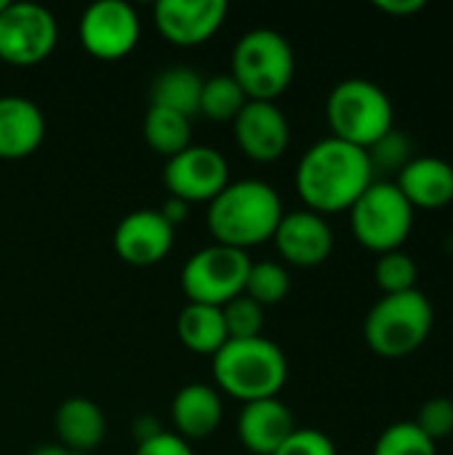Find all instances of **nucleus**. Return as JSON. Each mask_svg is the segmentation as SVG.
Wrapping results in <instances>:
<instances>
[{"label": "nucleus", "instance_id": "nucleus-1", "mask_svg": "<svg viewBox=\"0 0 453 455\" xmlns=\"http://www.w3.org/2000/svg\"><path fill=\"white\" fill-rule=\"evenodd\" d=\"M366 149L326 136L315 141L296 165V192L307 211L326 216L350 211L376 181Z\"/></svg>", "mask_w": 453, "mask_h": 455}, {"label": "nucleus", "instance_id": "nucleus-2", "mask_svg": "<svg viewBox=\"0 0 453 455\" xmlns=\"http://www.w3.org/2000/svg\"><path fill=\"white\" fill-rule=\"evenodd\" d=\"M283 213V200L267 181L243 179L230 181L208 203L206 227L214 243L246 251L272 240Z\"/></svg>", "mask_w": 453, "mask_h": 455}, {"label": "nucleus", "instance_id": "nucleus-3", "mask_svg": "<svg viewBox=\"0 0 453 455\" xmlns=\"http://www.w3.org/2000/svg\"><path fill=\"white\" fill-rule=\"evenodd\" d=\"M211 371L216 387L246 405L280 395L288 379V360L275 341L256 336L227 341L214 355Z\"/></svg>", "mask_w": 453, "mask_h": 455}, {"label": "nucleus", "instance_id": "nucleus-4", "mask_svg": "<svg viewBox=\"0 0 453 455\" xmlns=\"http://www.w3.org/2000/svg\"><path fill=\"white\" fill-rule=\"evenodd\" d=\"M331 136L371 149L395 131V107L382 85L366 77H347L334 85L326 101Z\"/></svg>", "mask_w": 453, "mask_h": 455}, {"label": "nucleus", "instance_id": "nucleus-5", "mask_svg": "<svg viewBox=\"0 0 453 455\" xmlns=\"http://www.w3.org/2000/svg\"><path fill=\"white\" fill-rule=\"evenodd\" d=\"M435 309L417 288L398 296H382L366 315L363 336L371 352L387 360L414 355L433 333Z\"/></svg>", "mask_w": 453, "mask_h": 455}, {"label": "nucleus", "instance_id": "nucleus-6", "mask_svg": "<svg viewBox=\"0 0 453 455\" xmlns=\"http://www.w3.org/2000/svg\"><path fill=\"white\" fill-rule=\"evenodd\" d=\"M294 48L275 29L246 32L232 51V77L248 101H275L294 80Z\"/></svg>", "mask_w": 453, "mask_h": 455}, {"label": "nucleus", "instance_id": "nucleus-7", "mask_svg": "<svg viewBox=\"0 0 453 455\" xmlns=\"http://www.w3.org/2000/svg\"><path fill=\"white\" fill-rule=\"evenodd\" d=\"M350 227L355 240L374 251H400L414 227V208L395 181H374L350 208Z\"/></svg>", "mask_w": 453, "mask_h": 455}, {"label": "nucleus", "instance_id": "nucleus-8", "mask_svg": "<svg viewBox=\"0 0 453 455\" xmlns=\"http://www.w3.org/2000/svg\"><path fill=\"white\" fill-rule=\"evenodd\" d=\"M251 259L246 251L227 245H208L187 259L182 269V291L190 304L224 307L246 288Z\"/></svg>", "mask_w": 453, "mask_h": 455}, {"label": "nucleus", "instance_id": "nucleus-9", "mask_svg": "<svg viewBox=\"0 0 453 455\" xmlns=\"http://www.w3.org/2000/svg\"><path fill=\"white\" fill-rule=\"evenodd\" d=\"M59 40L56 19L37 3H8L0 13V61L35 67L51 56Z\"/></svg>", "mask_w": 453, "mask_h": 455}, {"label": "nucleus", "instance_id": "nucleus-10", "mask_svg": "<svg viewBox=\"0 0 453 455\" xmlns=\"http://www.w3.org/2000/svg\"><path fill=\"white\" fill-rule=\"evenodd\" d=\"M142 35L139 13L123 0H99L88 5L77 24L80 45L101 61L128 56Z\"/></svg>", "mask_w": 453, "mask_h": 455}, {"label": "nucleus", "instance_id": "nucleus-11", "mask_svg": "<svg viewBox=\"0 0 453 455\" xmlns=\"http://www.w3.org/2000/svg\"><path fill=\"white\" fill-rule=\"evenodd\" d=\"M163 184L171 197L187 205L211 203L230 184V168L216 149L203 144H190L184 152L166 160Z\"/></svg>", "mask_w": 453, "mask_h": 455}, {"label": "nucleus", "instance_id": "nucleus-12", "mask_svg": "<svg viewBox=\"0 0 453 455\" xmlns=\"http://www.w3.org/2000/svg\"><path fill=\"white\" fill-rule=\"evenodd\" d=\"M227 11L224 0H160L155 5V27L171 45L192 48L219 32Z\"/></svg>", "mask_w": 453, "mask_h": 455}, {"label": "nucleus", "instance_id": "nucleus-13", "mask_svg": "<svg viewBox=\"0 0 453 455\" xmlns=\"http://www.w3.org/2000/svg\"><path fill=\"white\" fill-rule=\"evenodd\" d=\"M232 136L240 152L256 163H272L286 155L291 128L275 101H248L232 120Z\"/></svg>", "mask_w": 453, "mask_h": 455}, {"label": "nucleus", "instance_id": "nucleus-14", "mask_svg": "<svg viewBox=\"0 0 453 455\" xmlns=\"http://www.w3.org/2000/svg\"><path fill=\"white\" fill-rule=\"evenodd\" d=\"M115 253L131 267H152L163 261L174 248V227L160 216V211H133L128 213L115 235Z\"/></svg>", "mask_w": 453, "mask_h": 455}, {"label": "nucleus", "instance_id": "nucleus-15", "mask_svg": "<svg viewBox=\"0 0 453 455\" xmlns=\"http://www.w3.org/2000/svg\"><path fill=\"white\" fill-rule=\"evenodd\" d=\"M272 240L283 261L294 267H318L334 251V232L328 221L307 208L283 213Z\"/></svg>", "mask_w": 453, "mask_h": 455}, {"label": "nucleus", "instance_id": "nucleus-16", "mask_svg": "<svg viewBox=\"0 0 453 455\" xmlns=\"http://www.w3.org/2000/svg\"><path fill=\"white\" fill-rule=\"evenodd\" d=\"M294 432V413L278 397L246 403L238 416V437L254 455H272Z\"/></svg>", "mask_w": 453, "mask_h": 455}, {"label": "nucleus", "instance_id": "nucleus-17", "mask_svg": "<svg viewBox=\"0 0 453 455\" xmlns=\"http://www.w3.org/2000/svg\"><path fill=\"white\" fill-rule=\"evenodd\" d=\"M398 189L403 192V197L411 203V208H422V211H435V208H446L453 200V165L433 157V155H422V157H411L400 171H398Z\"/></svg>", "mask_w": 453, "mask_h": 455}, {"label": "nucleus", "instance_id": "nucleus-18", "mask_svg": "<svg viewBox=\"0 0 453 455\" xmlns=\"http://www.w3.org/2000/svg\"><path fill=\"white\" fill-rule=\"evenodd\" d=\"M45 139L40 107L24 96H0V160L29 157Z\"/></svg>", "mask_w": 453, "mask_h": 455}, {"label": "nucleus", "instance_id": "nucleus-19", "mask_svg": "<svg viewBox=\"0 0 453 455\" xmlns=\"http://www.w3.org/2000/svg\"><path fill=\"white\" fill-rule=\"evenodd\" d=\"M222 397L208 384H187L171 403V419L182 440H203L222 424Z\"/></svg>", "mask_w": 453, "mask_h": 455}, {"label": "nucleus", "instance_id": "nucleus-20", "mask_svg": "<svg viewBox=\"0 0 453 455\" xmlns=\"http://www.w3.org/2000/svg\"><path fill=\"white\" fill-rule=\"evenodd\" d=\"M59 445L75 453L91 455L107 435V421L101 408L88 397H69L56 408L53 416Z\"/></svg>", "mask_w": 453, "mask_h": 455}, {"label": "nucleus", "instance_id": "nucleus-21", "mask_svg": "<svg viewBox=\"0 0 453 455\" xmlns=\"http://www.w3.org/2000/svg\"><path fill=\"white\" fill-rule=\"evenodd\" d=\"M176 333L179 341L195 352V355H216L227 341V328L222 317V307H208V304H190L179 312L176 320Z\"/></svg>", "mask_w": 453, "mask_h": 455}, {"label": "nucleus", "instance_id": "nucleus-22", "mask_svg": "<svg viewBox=\"0 0 453 455\" xmlns=\"http://www.w3.org/2000/svg\"><path fill=\"white\" fill-rule=\"evenodd\" d=\"M203 80L206 77H200L195 69H187V67L163 69L150 85V107L171 109L192 120L200 112Z\"/></svg>", "mask_w": 453, "mask_h": 455}, {"label": "nucleus", "instance_id": "nucleus-23", "mask_svg": "<svg viewBox=\"0 0 453 455\" xmlns=\"http://www.w3.org/2000/svg\"><path fill=\"white\" fill-rule=\"evenodd\" d=\"M142 133H144V141L150 144V149H155L166 160L184 152L192 144L190 117H184L179 112H171V109H160V107L147 109Z\"/></svg>", "mask_w": 453, "mask_h": 455}, {"label": "nucleus", "instance_id": "nucleus-24", "mask_svg": "<svg viewBox=\"0 0 453 455\" xmlns=\"http://www.w3.org/2000/svg\"><path fill=\"white\" fill-rule=\"evenodd\" d=\"M248 104L243 88L235 83L232 75H216L203 80V91H200V112L208 120H219V123H232L240 109Z\"/></svg>", "mask_w": 453, "mask_h": 455}, {"label": "nucleus", "instance_id": "nucleus-25", "mask_svg": "<svg viewBox=\"0 0 453 455\" xmlns=\"http://www.w3.org/2000/svg\"><path fill=\"white\" fill-rule=\"evenodd\" d=\"M288 291H291V277L283 264H278V261L254 264L251 261L243 296H248L259 307H272V304H280L288 296Z\"/></svg>", "mask_w": 453, "mask_h": 455}, {"label": "nucleus", "instance_id": "nucleus-26", "mask_svg": "<svg viewBox=\"0 0 453 455\" xmlns=\"http://www.w3.org/2000/svg\"><path fill=\"white\" fill-rule=\"evenodd\" d=\"M417 277H419V267L406 251H390V253H382L376 259L374 280L384 296L417 291Z\"/></svg>", "mask_w": 453, "mask_h": 455}, {"label": "nucleus", "instance_id": "nucleus-27", "mask_svg": "<svg viewBox=\"0 0 453 455\" xmlns=\"http://www.w3.org/2000/svg\"><path fill=\"white\" fill-rule=\"evenodd\" d=\"M374 455H438V448L419 432L414 421H398L379 435Z\"/></svg>", "mask_w": 453, "mask_h": 455}, {"label": "nucleus", "instance_id": "nucleus-28", "mask_svg": "<svg viewBox=\"0 0 453 455\" xmlns=\"http://www.w3.org/2000/svg\"><path fill=\"white\" fill-rule=\"evenodd\" d=\"M222 317H224V328L230 341H240V339H256L262 336V325H264V307H259L256 301H251L248 296H238L232 301H227L222 307Z\"/></svg>", "mask_w": 453, "mask_h": 455}, {"label": "nucleus", "instance_id": "nucleus-29", "mask_svg": "<svg viewBox=\"0 0 453 455\" xmlns=\"http://www.w3.org/2000/svg\"><path fill=\"white\" fill-rule=\"evenodd\" d=\"M414 424H417L419 432H422L427 440H433V443L451 437L453 400H449V397H433V400H427V403L422 405V411H419V416H417Z\"/></svg>", "mask_w": 453, "mask_h": 455}, {"label": "nucleus", "instance_id": "nucleus-30", "mask_svg": "<svg viewBox=\"0 0 453 455\" xmlns=\"http://www.w3.org/2000/svg\"><path fill=\"white\" fill-rule=\"evenodd\" d=\"M272 455H336V445L318 429H296Z\"/></svg>", "mask_w": 453, "mask_h": 455}, {"label": "nucleus", "instance_id": "nucleus-31", "mask_svg": "<svg viewBox=\"0 0 453 455\" xmlns=\"http://www.w3.org/2000/svg\"><path fill=\"white\" fill-rule=\"evenodd\" d=\"M133 455H195L190 443L182 440L176 432H155L144 440H139V448Z\"/></svg>", "mask_w": 453, "mask_h": 455}, {"label": "nucleus", "instance_id": "nucleus-32", "mask_svg": "<svg viewBox=\"0 0 453 455\" xmlns=\"http://www.w3.org/2000/svg\"><path fill=\"white\" fill-rule=\"evenodd\" d=\"M376 8L390 16H411L425 8V0H376Z\"/></svg>", "mask_w": 453, "mask_h": 455}, {"label": "nucleus", "instance_id": "nucleus-33", "mask_svg": "<svg viewBox=\"0 0 453 455\" xmlns=\"http://www.w3.org/2000/svg\"><path fill=\"white\" fill-rule=\"evenodd\" d=\"M187 208H190L187 203H182V200H176V197H168V200H166V205L160 208V216H163L174 229H176V227L187 219Z\"/></svg>", "mask_w": 453, "mask_h": 455}, {"label": "nucleus", "instance_id": "nucleus-34", "mask_svg": "<svg viewBox=\"0 0 453 455\" xmlns=\"http://www.w3.org/2000/svg\"><path fill=\"white\" fill-rule=\"evenodd\" d=\"M29 455H85V453H75V451H67L61 445H43L37 451H32Z\"/></svg>", "mask_w": 453, "mask_h": 455}, {"label": "nucleus", "instance_id": "nucleus-35", "mask_svg": "<svg viewBox=\"0 0 453 455\" xmlns=\"http://www.w3.org/2000/svg\"><path fill=\"white\" fill-rule=\"evenodd\" d=\"M8 3H11V0H0V13L5 11V5H8Z\"/></svg>", "mask_w": 453, "mask_h": 455}]
</instances>
